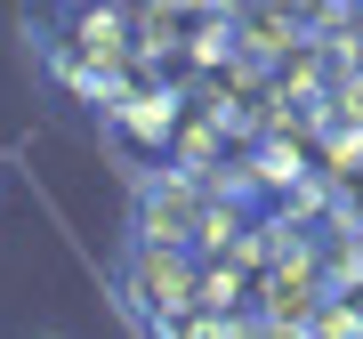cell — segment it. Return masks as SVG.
Segmentation results:
<instances>
[{
	"label": "cell",
	"mask_w": 363,
	"mask_h": 339,
	"mask_svg": "<svg viewBox=\"0 0 363 339\" xmlns=\"http://www.w3.org/2000/svg\"><path fill=\"white\" fill-rule=\"evenodd\" d=\"M145 226L169 235V243H186L194 235V194H186V186H154V194H145Z\"/></svg>",
	"instance_id": "obj_1"
}]
</instances>
